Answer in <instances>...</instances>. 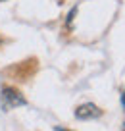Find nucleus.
Listing matches in <instances>:
<instances>
[{
    "label": "nucleus",
    "instance_id": "f257e3e1",
    "mask_svg": "<svg viewBox=\"0 0 125 131\" xmlns=\"http://www.w3.org/2000/svg\"><path fill=\"white\" fill-rule=\"evenodd\" d=\"M0 100H2V106H4L6 110L17 108V106H25V104H27L25 96L17 89H14V87H4V89H2V94H0Z\"/></svg>",
    "mask_w": 125,
    "mask_h": 131
},
{
    "label": "nucleus",
    "instance_id": "f03ea898",
    "mask_svg": "<svg viewBox=\"0 0 125 131\" xmlns=\"http://www.w3.org/2000/svg\"><path fill=\"white\" fill-rule=\"evenodd\" d=\"M102 114H104V110L98 108L96 104H93V102L81 104V106H77V110H75V118L77 119H96V118H100Z\"/></svg>",
    "mask_w": 125,
    "mask_h": 131
},
{
    "label": "nucleus",
    "instance_id": "7ed1b4c3",
    "mask_svg": "<svg viewBox=\"0 0 125 131\" xmlns=\"http://www.w3.org/2000/svg\"><path fill=\"white\" fill-rule=\"evenodd\" d=\"M56 131H69V129H64V127H56Z\"/></svg>",
    "mask_w": 125,
    "mask_h": 131
},
{
    "label": "nucleus",
    "instance_id": "20e7f679",
    "mask_svg": "<svg viewBox=\"0 0 125 131\" xmlns=\"http://www.w3.org/2000/svg\"><path fill=\"white\" fill-rule=\"evenodd\" d=\"M121 104L125 106V93H123V98H121Z\"/></svg>",
    "mask_w": 125,
    "mask_h": 131
},
{
    "label": "nucleus",
    "instance_id": "39448f33",
    "mask_svg": "<svg viewBox=\"0 0 125 131\" xmlns=\"http://www.w3.org/2000/svg\"><path fill=\"white\" fill-rule=\"evenodd\" d=\"M123 131H125V127H123Z\"/></svg>",
    "mask_w": 125,
    "mask_h": 131
}]
</instances>
